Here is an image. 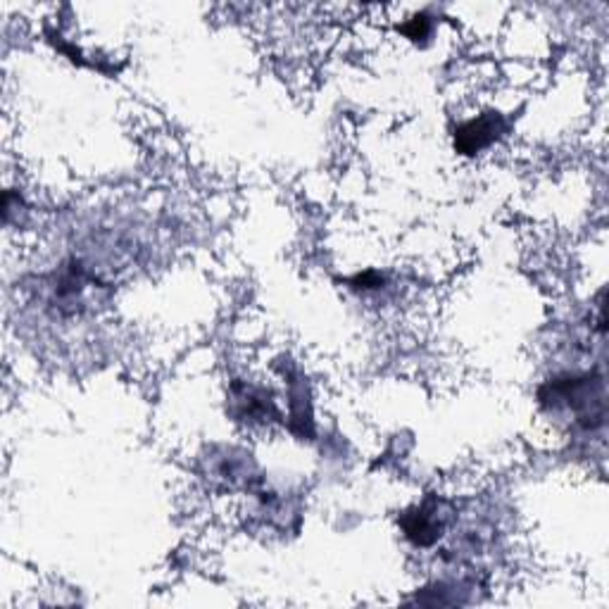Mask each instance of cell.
<instances>
[{
  "label": "cell",
  "instance_id": "7a4b0ae2",
  "mask_svg": "<svg viewBox=\"0 0 609 609\" xmlns=\"http://www.w3.org/2000/svg\"><path fill=\"white\" fill-rule=\"evenodd\" d=\"M504 129H508V124H504L500 112H484L478 114L476 120H470L458 129L455 148L464 155H474L488 148L490 144H496L504 134Z\"/></svg>",
  "mask_w": 609,
  "mask_h": 609
},
{
  "label": "cell",
  "instance_id": "6da1fadb",
  "mask_svg": "<svg viewBox=\"0 0 609 609\" xmlns=\"http://www.w3.org/2000/svg\"><path fill=\"white\" fill-rule=\"evenodd\" d=\"M446 504L440 500H424L417 508H412L403 514V531L405 536L419 548H429L434 543L443 536L446 531V514H443Z\"/></svg>",
  "mask_w": 609,
  "mask_h": 609
},
{
  "label": "cell",
  "instance_id": "3957f363",
  "mask_svg": "<svg viewBox=\"0 0 609 609\" xmlns=\"http://www.w3.org/2000/svg\"><path fill=\"white\" fill-rule=\"evenodd\" d=\"M403 32L407 34V38H412V41H419V38H426L429 36V32H431V22H429V17L424 15H417V17H412L405 27H403Z\"/></svg>",
  "mask_w": 609,
  "mask_h": 609
}]
</instances>
